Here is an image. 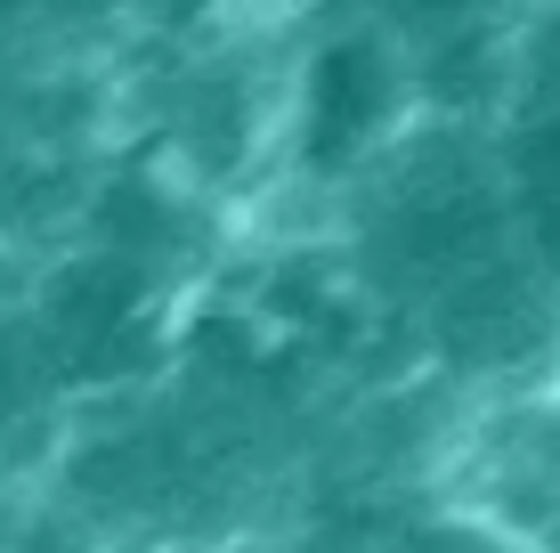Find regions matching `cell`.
I'll return each mask as SVG.
<instances>
[{
	"instance_id": "obj_3",
	"label": "cell",
	"mask_w": 560,
	"mask_h": 553,
	"mask_svg": "<svg viewBox=\"0 0 560 553\" xmlns=\"http://www.w3.org/2000/svg\"><path fill=\"white\" fill-rule=\"evenodd\" d=\"M488 163L520 261L560 293V0H528L512 25L504 99L488 114Z\"/></svg>"
},
{
	"instance_id": "obj_4",
	"label": "cell",
	"mask_w": 560,
	"mask_h": 553,
	"mask_svg": "<svg viewBox=\"0 0 560 553\" xmlns=\"http://www.w3.org/2000/svg\"><path fill=\"white\" fill-rule=\"evenodd\" d=\"M341 9H358L374 33H390V42L407 49L422 114L439 106V90H447L455 66H471V99H479V114H495L512 25H520L528 0H341Z\"/></svg>"
},
{
	"instance_id": "obj_2",
	"label": "cell",
	"mask_w": 560,
	"mask_h": 553,
	"mask_svg": "<svg viewBox=\"0 0 560 553\" xmlns=\"http://www.w3.org/2000/svg\"><path fill=\"white\" fill-rule=\"evenodd\" d=\"M114 147H122L114 66H98V57H9L0 66V244L57 253Z\"/></svg>"
},
{
	"instance_id": "obj_5",
	"label": "cell",
	"mask_w": 560,
	"mask_h": 553,
	"mask_svg": "<svg viewBox=\"0 0 560 553\" xmlns=\"http://www.w3.org/2000/svg\"><path fill=\"white\" fill-rule=\"evenodd\" d=\"M365 553H545L536 538H520L504 512H422V521L390 529Z\"/></svg>"
},
{
	"instance_id": "obj_1",
	"label": "cell",
	"mask_w": 560,
	"mask_h": 553,
	"mask_svg": "<svg viewBox=\"0 0 560 553\" xmlns=\"http://www.w3.org/2000/svg\"><path fill=\"white\" fill-rule=\"evenodd\" d=\"M415 123H422V99H415L407 49H398L390 33H374L358 9L334 0V9L317 16V33H308L301 49H284L268 171L350 196Z\"/></svg>"
}]
</instances>
